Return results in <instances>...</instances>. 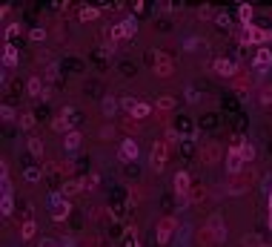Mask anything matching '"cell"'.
Wrapping results in <instances>:
<instances>
[{"instance_id":"obj_1","label":"cell","mask_w":272,"mask_h":247,"mask_svg":"<svg viewBox=\"0 0 272 247\" xmlns=\"http://www.w3.org/2000/svg\"><path fill=\"white\" fill-rule=\"evenodd\" d=\"M241 43H252V46H267V43H272V29L243 26V29H241Z\"/></svg>"},{"instance_id":"obj_2","label":"cell","mask_w":272,"mask_h":247,"mask_svg":"<svg viewBox=\"0 0 272 247\" xmlns=\"http://www.w3.org/2000/svg\"><path fill=\"white\" fill-rule=\"evenodd\" d=\"M178 230V218L166 216L158 221V230H155V242L158 245H169V239H172V233Z\"/></svg>"},{"instance_id":"obj_3","label":"cell","mask_w":272,"mask_h":247,"mask_svg":"<svg viewBox=\"0 0 272 247\" xmlns=\"http://www.w3.org/2000/svg\"><path fill=\"white\" fill-rule=\"evenodd\" d=\"M166 155H169V144H166V141H155L152 155H149V167L155 173H160V170L166 167Z\"/></svg>"},{"instance_id":"obj_4","label":"cell","mask_w":272,"mask_h":247,"mask_svg":"<svg viewBox=\"0 0 272 247\" xmlns=\"http://www.w3.org/2000/svg\"><path fill=\"white\" fill-rule=\"evenodd\" d=\"M138 35V20L129 15V18H123L121 23L112 29V40H121V37H135Z\"/></svg>"},{"instance_id":"obj_5","label":"cell","mask_w":272,"mask_h":247,"mask_svg":"<svg viewBox=\"0 0 272 247\" xmlns=\"http://www.w3.org/2000/svg\"><path fill=\"white\" fill-rule=\"evenodd\" d=\"M155 75L158 78H169L172 72H175V61L169 58V55H163V52H155Z\"/></svg>"},{"instance_id":"obj_6","label":"cell","mask_w":272,"mask_h":247,"mask_svg":"<svg viewBox=\"0 0 272 247\" xmlns=\"http://www.w3.org/2000/svg\"><path fill=\"white\" fill-rule=\"evenodd\" d=\"M243 164H246V161H243L241 150H238V144H235V147L226 153V173H232V176H235V173H241Z\"/></svg>"},{"instance_id":"obj_7","label":"cell","mask_w":272,"mask_h":247,"mask_svg":"<svg viewBox=\"0 0 272 247\" xmlns=\"http://www.w3.org/2000/svg\"><path fill=\"white\" fill-rule=\"evenodd\" d=\"M215 72H218L221 78H235V72H238V63L229 61V58H218V61H215Z\"/></svg>"},{"instance_id":"obj_8","label":"cell","mask_w":272,"mask_h":247,"mask_svg":"<svg viewBox=\"0 0 272 247\" xmlns=\"http://www.w3.org/2000/svg\"><path fill=\"white\" fill-rule=\"evenodd\" d=\"M207 233H212V242H224V239H226V227H224L221 216H212V218H209V224H207Z\"/></svg>"},{"instance_id":"obj_9","label":"cell","mask_w":272,"mask_h":247,"mask_svg":"<svg viewBox=\"0 0 272 247\" xmlns=\"http://www.w3.org/2000/svg\"><path fill=\"white\" fill-rule=\"evenodd\" d=\"M218 158H221V147H218L215 141H207V144L201 147V161H204V164H218Z\"/></svg>"},{"instance_id":"obj_10","label":"cell","mask_w":272,"mask_h":247,"mask_svg":"<svg viewBox=\"0 0 272 247\" xmlns=\"http://www.w3.org/2000/svg\"><path fill=\"white\" fill-rule=\"evenodd\" d=\"M121 158L123 161H138V155H141V150H138V141H132V138H126V141H121Z\"/></svg>"},{"instance_id":"obj_11","label":"cell","mask_w":272,"mask_h":247,"mask_svg":"<svg viewBox=\"0 0 272 247\" xmlns=\"http://www.w3.org/2000/svg\"><path fill=\"white\" fill-rule=\"evenodd\" d=\"M80 141H83V135H80L78 129H72V132L63 135V150H66V153H78V150H80Z\"/></svg>"},{"instance_id":"obj_12","label":"cell","mask_w":272,"mask_h":247,"mask_svg":"<svg viewBox=\"0 0 272 247\" xmlns=\"http://www.w3.org/2000/svg\"><path fill=\"white\" fill-rule=\"evenodd\" d=\"M20 52L15 49V43H3V66H17Z\"/></svg>"},{"instance_id":"obj_13","label":"cell","mask_w":272,"mask_h":247,"mask_svg":"<svg viewBox=\"0 0 272 247\" xmlns=\"http://www.w3.org/2000/svg\"><path fill=\"white\" fill-rule=\"evenodd\" d=\"M252 66H255V69H270L272 66V52L270 49H258L255 58H252Z\"/></svg>"},{"instance_id":"obj_14","label":"cell","mask_w":272,"mask_h":247,"mask_svg":"<svg viewBox=\"0 0 272 247\" xmlns=\"http://www.w3.org/2000/svg\"><path fill=\"white\" fill-rule=\"evenodd\" d=\"M66 115H69V109H63L61 115L52 121V129H55V132H63V135H66V132H72V129H69V126H72V118H66Z\"/></svg>"},{"instance_id":"obj_15","label":"cell","mask_w":272,"mask_h":247,"mask_svg":"<svg viewBox=\"0 0 272 247\" xmlns=\"http://www.w3.org/2000/svg\"><path fill=\"white\" fill-rule=\"evenodd\" d=\"M26 92L32 95V98H46V89H43V81H40V78H37V75H32L29 78V84H26Z\"/></svg>"},{"instance_id":"obj_16","label":"cell","mask_w":272,"mask_h":247,"mask_svg":"<svg viewBox=\"0 0 272 247\" xmlns=\"http://www.w3.org/2000/svg\"><path fill=\"white\" fill-rule=\"evenodd\" d=\"M118 106H121V101H118V98H112V95H106V98L100 101V109H103V115H106V118H112V115L118 112Z\"/></svg>"},{"instance_id":"obj_17","label":"cell","mask_w":272,"mask_h":247,"mask_svg":"<svg viewBox=\"0 0 272 247\" xmlns=\"http://www.w3.org/2000/svg\"><path fill=\"white\" fill-rule=\"evenodd\" d=\"M238 18H241L243 26H252V18H255V9H252V3H241V6H238Z\"/></svg>"},{"instance_id":"obj_18","label":"cell","mask_w":272,"mask_h":247,"mask_svg":"<svg viewBox=\"0 0 272 247\" xmlns=\"http://www.w3.org/2000/svg\"><path fill=\"white\" fill-rule=\"evenodd\" d=\"M175 193L178 195H186L189 193V173H175Z\"/></svg>"},{"instance_id":"obj_19","label":"cell","mask_w":272,"mask_h":247,"mask_svg":"<svg viewBox=\"0 0 272 247\" xmlns=\"http://www.w3.org/2000/svg\"><path fill=\"white\" fill-rule=\"evenodd\" d=\"M69 210H72V204L63 198L61 204H55V207H52V221H63V218L69 216Z\"/></svg>"},{"instance_id":"obj_20","label":"cell","mask_w":272,"mask_h":247,"mask_svg":"<svg viewBox=\"0 0 272 247\" xmlns=\"http://www.w3.org/2000/svg\"><path fill=\"white\" fill-rule=\"evenodd\" d=\"M0 193L3 195H12V178H9V167L6 164L0 167Z\"/></svg>"},{"instance_id":"obj_21","label":"cell","mask_w":272,"mask_h":247,"mask_svg":"<svg viewBox=\"0 0 272 247\" xmlns=\"http://www.w3.org/2000/svg\"><path fill=\"white\" fill-rule=\"evenodd\" d=\"M78 18H80L83 23H86V20H97V18H100V9H97V6H83V9L78 12Z\"/></svg>"},{"instance_id":"obj_22","label":"cell","mask_w":272,"mask_h":247,"mask_svg":"<svg viewBox=\"0 0 272 247\" xmlns=\"http://www.w3.org/2000/svg\"><path fill=\"white\" fill-rule=\"evenodd\" d=\"M155 109H160V112H169V109H175V98H172V95H160V98L155 101Z\"/></svg>"},{"instance_id":"obj_23","label":"cell","mask_w":272,"mask_h":247,"mask_svg":"<svg viewBox=\"0 0 272 247\" xmlns=\"http://www.w3.org/2000/svg\"><path fill=\"white\" fill-rule=\"evenodd\" d=\"M40 176H43V170H40L37 164H32V167H26V170H23V178H26L29 184H34V181H40Z\"/></svg>"},{"instance_id":"obj_24","label":"cell","mask_w":272,"mask_h":247,"mask_svg":"<svg viewBox=\"0 0 272 247\" xmlns=\"http://www.w3.org/2000/svg\"><path fill=\"white\" fill-rule=\"evenodd\" d=\"M26 147H29V153L34 155V158H43V141H40V138H29Z\"/></svg>"},{"instance_id":"obj_25","label":"cell","mask_w":272,"mask_h":247,"mask_svg":"<svg viewBox=\"0 0 272 247\" xmlns=\"http://www.w3.org/2000/svg\"><path fill=\"white\" fill-rule=\"evenodd\" d=\"M149 112H152V106H149V104H146V101H138V106L132 109V118H146Z\"/></svg>"},{"instance_id":"obj_26","label":"cell","mask_w":272,"mask_h":247,"mask_svg":"<svg viewBox=\"0 0 272 247\" xmlns=\"http://www.w3.org/2000/svg\"><path fill=\"white\" fill-rule=\"evenodd\" d=\"M15 35H20V23H9V26L3 29V43H12Z\"/></svg>"},{"instance_id":"obj_27","label":"cell","mask_w":272,"mask_h":247,"mask_svg":"<svg viewBox=\"0 0 272 247\" xmlns=\"http://www.w3.org/2000/svg\"><path fill=\"white\" fill-rule=\"evenodd\" d=\"M0 213H3L6 218H9L12 213H15V198H12V195H3V204H0Z\"/></svg>"},{"instance_id":"obj_28","label":"cell","mask_w":272,"mask_h":247,"mask_svg":"<svg viewBox=\"0 0 272 247\" xmlns=\"http://www.w3.org/2000/svg\"><path fill=\"white\" fill-rule=\"evenodd\" d=\"M238 150H241V155H243V161H246V164H249V161H252V158H255V147H252V144H249V141H246V144H238Z\"/></svg>"},{"instance_id":"obj_29","label":"cell","mask_w":272,"mask_h":247,"mask_svg":"<svg viewBox=\"0 0 272 247\" xmlns=\"http://www.w3.org/2000/svg\"><path fill=\"white\" fill-rule=\"evenodd\" d=\"M34 233H37V224H34V221H26V224H23V230H20V236H23V239H26V242H29V239H34Z\"/></svg>"},{"instance_id":"obj_30","label":"cell","mask_w":272,"mask_h":247,"mask_svg":"<svg viewBox=\"0 0 272 247\" xmlns=\"http://www.w3.org/2000/svg\"><path fill=\"white\" fill-rule=\"evenodd\" d=\"M183 46H186V49H189V52H198V49H204V46H207V43H204V40H201V37H186V43H183Z\"/></svg>"},{"instance_id":"obj_31","label":"cell","mask_w":272,"mask_h":247,"mask_svg":"<svg viewBox=\"0 0 272 247\" xmlns=\"http://www.w3.org/2000/svg\"><path fill=\"white\" fill-rule=\"evenodd\" d=\"M80 190H83L80 181H66V184H63V195H75V193H80Z\"/></svg>"},{"instance_id":"obj_32","label":"cell","mask_w":272,"mask_h":247,"mask_svg":"<svg viewBox=\"0 0 272 247\" xmlns=\"http://www.w3.org/2000/svg\"><path fill=\"white\" fill-rule=\"evenodd\" d=\"M121 106L126 109V112H129V115H132V109L138 106V98H132V95H126V98H121Z\"/></svg>"},{"instance_id":"obj_33","label":"cell","mask_w":272,"mask_h":247,"mask_svg":"<svg viewBox=\"0 0 272 247\" xmlns=\"http://www.w3.org/2000/svg\"><path fill=\"white\" fill-rule=\"evenodd\" d=\"M20 126H23V129H32V126H34V115H32V112H23V115H20Z\"/></svg>"},{"instance_id":"obj_34","label":"cell","mask_w":272,"mask_h":247,"mask_svg":"<svg viewBox=\"0 0 272 247\" xmlns=\"http://www.w3.org/2000/svg\"><path fill=\"white\" fill-rule=\"evenodd\" d=\"M29 37L37 43V40H43V37H46V29H43V26H34V29L29 32Z\"/></svg>"},{"instance_id":"obj_35","label":"cell","mask_w":272,"mask_h":247,"mask_svg":"<svg viewBox=\"0 0 272 247\" xmlns=\"http://www.w3.org/2000/svg\"><path fill=\"white\" fill-rule=\"evenodd\" d=\"M0 115H3V121H15V109H12L9 104H6V106L0 109Z\"/></svg>"},{"instance_id":"obj_36","label":"cell","mask_w":272,"mask_h":247,"mask_svg":"<svg viewBox=\"0 0 272 247\" xmlns=\"http://www.w3.org/2000/svg\"><path fill=\"white\" fill-rule=\"evenodd\" d=\"M215 23H218V26H226V23H229V15H226V12H218V15H215Z\"/></svg>"},{"instance_id":"obj_37","label":"cell","mask_w":272,"mask_h":247,"mask_svg":"<svg viewBox=\"0 0 272 247\" xmlns=\"http://www.w3.org/2000/svg\"><path fill=\"white\" fill-rule=\"evenodd\" d=\"M261 104H264V106H270V104H272V87H267V89H264V95H261Z\"/></svg>"},{"instance_id":"obj_38","label":"cell","mask_w":272,"mask_h":247,"mask_svg":"<svg viewBox=\"0 0 272 247\" xmlns=\"http://www.w3.org/2000/svg\"><path fill=\"white\" fill-rule=\"evenodd\" d=\"M186 101H189V104L198 101V89H195V87H186Z\"/></svg>"},{"instance_id":"obj_39","label":"cell","mask_w":272,"mask_h":247,"mask_svg":"<svg viewBox=\"0 0 272 247\" xmlns=\"http://www.w3.org/2000/svg\"><path fill=\"white\" fill-rule=\"evenodd\" d=\"M198 18H212V9L209 6H201V9H198Z\"/></svg>"},{"instance_id":"obj_40","label":"cell","mask_w":272,"mask_h":247,"mask_svg":"<svg viewBox=\"0 0 272 247\" xmlns=\"http://www.w3.org/2000/svg\"><path fill=\"white\" fill-rule=\"evenodd\" d=\"M37 247H61L58 242H52V239H40V245Z\"/></svg>"},{"instance_id":"obj_41","label":"cell","mask_w":272,"mask_h":247,"mask_svg":"<svg viewBox=\"0 0 272 247\" xmlns=\"http://www.w3.org/2000/svg\"><path fill=\"white\" fill-rule=\"evenodd\" d=\"M267 204H270V213H272V190H270V195H267Z\"/></svg>"},{"instance_id":"obj_42","label":"cell","mask_w":272,"mask_h":247,"mask_svg":"<svg viewBox=\"0 0 272 247\" xmlns=\"http://www.w3.org/2000/svg\"><path fill=\"white\" fill-rule=\"evenodd\" d=\"M267 224H270V230H272V213H270V216H267Z\"/></svg>"},{"instance_id":"obj_43","label":"cell","mask_w":272,"mask_h":247,"mask_svg":"<svg viewBox=\"0 0 272 247\" xmlns=\"http://www.w3.org/2000/svg\"><path fill=\"white\" fill-rule=\"evenodd\" d=\"M261 247H264V245H261Z\"/></svg>"}]
</instances>
